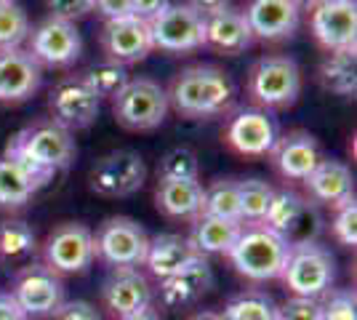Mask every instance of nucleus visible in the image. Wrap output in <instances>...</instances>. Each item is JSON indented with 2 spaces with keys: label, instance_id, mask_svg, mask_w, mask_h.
<instances>
[{
  "label": "nucleus",
  "instance_id": "nucleus-1",
  "mask_svg": "<svg viewBox=\"0 0 357 320\" xmlns=\"http://www.w3.org/2000/svg\"><path fill=\"white\" fill-rule=\"evenodd\" d=\"M165 93H168V105L181 118H192V121L224 115L235 105L232 77L213 64H195L181 70Z\"/></svg>",
  "mask_w": 357,
  "mask_h": 320
},
{
  "label": "nucleus",
  "instance_id": "nucleus-2",
  "mask_svg": "<svg viewBox=\"0 0 357 320\" xmlns=\"http://www.w3.org/2000/svg\"><path fill=\"white\" fill-rule=\"evenodd\" d=\"M3 158H11L35 174L51 179L56 171L70 168L75 160V139L54 121L32 123L8 142Z\"/></svg>",
  "mask_w": 357,
  "mask_h": 320
},
{
  "label": "nucleus",
  "instance_id": "nucleus-3",
  "mask_svg": "<svg viewBox=\"0 0 357 320\" xmlns=\"http://www.w3.org/2000/svg\"><path fill=\"white\" fill-rule=\"evenodd\" d=\"M288 251H291L288 241L275 229L264 224H243L240 238L227 257L243 277H248L253 283H264L283 275Z\"/></svg>",
  "mask_w": 357,
  "mask_h": 320
},
{
  "label": "nucleus",
  "instance_id": "nucleus-4",
  "mask_svg": "<svg viewBox=\"0 0 357 320\" xmlns=\"http://www.w3.org/2000/svg\"><path fill=\"white\" fill-rule=\"evenodd\" d=\"M301 93V70L291 56H261L248 73V96L256 109H285Z\"/></svg>",
  "mask_w": 357,
  "mask_h": 320
},
{
  "label": "nucleus",
  "instance_id": "nucleus-5",
  "mask_svg": "<svg viewBox=\"0 0 357 320\" xmlns=\"http://www.w3.org/2000/svg\"><path fill=\"white\" fill-rule=\"evenodd\" d=\"M333 277H336V261L326 245H320L317 241L291 245L280 280L294 296L323 299L333 286Z\"/></svg>",
  "mask_w": 357,
  "mask_h": 320
},
{
  "label": "nucleus",
  "instance_id": "nucleus-6",
  "mask_svg": "<svg viewBox=\"0 0 357 320\" xmlns=\"http://www.w3.org/2000/svg\"><path fill=\"white\" fill-rule=\"evenodd\" d=\"M168 109V93L152 77H131L118 96H112V115L128 131L160 128Z\"/></svg>",
  "mask_w": 357,
  "mask_h": 320
},
{
  "label": "nucleus",
  "instance_id": "nucleus-7",
  "mask_svg": "<svg viewBox=\"0 0 357 320\" xmlns=\"http://www.w3.org/2000/svg\"><path fill=\"white\" fill-rule=\"evenodd\" d=\"M149 35L152 48L168 54H190L206 46V19L187 3H168V8L149 22Z\"/></svg>",
  "mask_w": 357,
  "mask_h": 320
},
{
  "label": "nucleus",
  "instance_id": "nucleus-8",
  "mask_svg": "<svg viewBox=\"0 0 357 320\" xmlns=\"http://www.w3.org/2000/svg\"><path fill=\"white\" fill-rule=\"evenodd\" d=\"M96 257L112 270L118 267H142L147 259L149 238L144 227L128 216H112L93 235Z\"/></svg>",
  "mask_w": 357,
  "mask_h": 320
},
{
  "label": "nucleus",
  "instance_id": "nucleus-9",
  "mask_svg": "<svg viewBox=\"0 0 357 320\" xmlns=\"http://www.w3.org/2000/svg\"><path fill=\"white\" fill-rule=\"evenodd\" d=\"M261 224L283 235L288 245L312 243L320 232V213L314 203L301 198L294 190H275V198L269 203Z\"/></svg>",
  "mask_w": 357,
  "mask_h": 320
},
{
  "label": "nucleus",
  "instance_id": "nucleus-10",
  "mask_svg": "<svg viewBox=\"0 0 357 320\" xmlns=\"http://www.w3.org/2000/svg\"><path fill=\"white\" fill-rule=\"evenodd\" d=\"M147 166L134 150H112L102 155L91 168V190L105 198H128L144 187Z\"/></svg>",
  "mask_w": 357,
  "mask_h": 320
},
{
  "label": "nucleus",
  "instance_id": "nucleus-11",
  "mask_svg": "<svg viewBox=\"0 0 357 320\" xmlns=\"http://www.w3.org/2000/svg\"><path fill=\"white\" fill-rule=\"evenodd\" d=\"M45 267L56 275H75L86 273L93 259H96V245H93V232L80 222H67L59 224L43 245Z\"/></svg>",
  "mask_w": 357,
  "mask_h": 320
},
{
  "label": "nucleus",
  "instance_id": "nucleus-12",
  "mask_svg": "<svg viewBox=\"0 0 357 320\" xmlns=\"http://www.w3.org/2000/svg\"><path fill=\"white\" fill-rule=\"evenodd\" d=\"M11 296L27 318H54V312L64 305V286L59 275L45 264H27L14 277Z\"/></svg>",
  "mask_w": 357,
  "mask_h": 320
},
{
  "label": "nucleus",
  "instance_id": "nucleus-13",
  "mask_svg": "<svg viewBox=\"0 0 357 320\" xmlns=\"http://www.w3.org/2000/svg\"><path fill=\"white\" fill-rule=\"evenodd\" d=\"M102 99L89 89V83L83 75H67L54 86V91L48 96V109H51V121L61 125L64 131H83L99 115Z\"/></svg>",
  "mask_w": 357,
  "mask_h": 320
},
{
  "label": "nucleus",
  "instance_id": "nucleus-14",
  "mask_svg": "<svg viewBox=\"0 0 357 320\" xmlns=\"http://www.w3.org/2000/svg\"><path fill=\"white\" fill-rule=\"evenodd\" d=\"M30 51L40 67H73L83 54V38L75 22L48 16L30 32Z\"/></svg>",
  "mask_w": 357,
  "mask_h": 320
},
{
  "label": "nucleus",
  "instance_id": "nucleus-15",
  "mask_svg": "<svg viewBox=\"0 0 357 320\" xmlns=\"http://www.w3.org/2000/svg\"><path fill=\"white\" fill-rule=\"evenodd\" d=\"M310 30L314 40L331 51H355L357 6L355 0H320L312 6Z\"/></svg>",
  "mask_w": 357,
  "mask_h": 320
},
{
  "label": "nucleus",
  "instance_id": "nucleus-16",
  "mask_svg": "<svg viewBox=\"0 0 357 320\" xmlns=\"http://www.w3.org/2000/svg\"><path fill=\"white\" fill-rule=\"evenodd\" d=\"M102 48H105L107 59L118 61L123 67L147 59L155 51L152 35H149V22L134 14L107 22L102 30Z\"/></svg>",
  "mask_w": 357,
  "mask_h": 320
},
{
  "label": "nucleus",
  "instance_id": "nucleus-17",
  "mask_svg": "<svg viewBox=\"0 0 357 320\" xmlns=\"http://www.w3.org/2000/svg\"><path fill=\"white\" fill-rule=\"evenodd\" d=\"M224 139L243 158H264L278 142V125L264 109H240L232 115Z\"/></svg>",
  "mask_w": 357,
  "mask_h": 320
},
{
  "label": "nucleus",
  "instance_id": "nucleus-18",
  "mask_svg": "<svg viewBox=\"0 0 357 320\" xmlns=\"http://www.w3.org/2000/svg\"><path fill=\"white\" fill-rule=\"evenodd\" d=\"M43 83V67L27 48L0 51V102L19 105L32 99Z\"/></svg>",
  "mask_w": 357,
  "mask_h": 320
},
{
  "label": "nucleus",
  "instance_id": "nucleus-19",
  "mask_svg": "<svg viewBox=\"0 0 357 320\" xmlns=\"http://www.w3.org/2000/svg\"><path fill=\"white\" fill-rule=\"evenodd\" d=\"M269 158L280 176L291 179V182H304L314 171V166L323 160V150L312 134L291 131L285 137H278Z\"/></svg>",
  "mask_w": 357,
  "mask_h": 320
},
{
  "label": "nucleus",
  "instance_id": "nucleus-20",
  "mask_svg": "<svg viewBox=\"0 0 357 320\" xmlns=\"http://www.w3.org/2000/svg\"><path fill=\"white\" fill-rule=\"evenodd\" d=\"M105 307L115 318H126L131 312H139L152 305V289L144 273L139 267H118L105 280Z\"/></svg>",
  "mask_w": 357,
  "mask_h": 320
},
{
  "label": "nucleus",
  "instance_id": "nucleus-21",
  "mask_svg": "<svg viewBox=\"0 0 357 320\" xmlns=\"http://www.w3.org/2000/svg\"><path fill=\"white\" fill-rule=\"evenodd\" d=\"M243 16L253 40H285L298 30V8L288 0H251Z\"/></svg>",
  "mask_w": 357,
  "mask_h": 320
},
{
  "label": "nucleus",
  "instance_id": "nucleus-22",
  "mask_svg": "<svg viewBox=\"0 0 357 320\" xmlns=\"http://www.w3.org/2000/svg\"><path fill=\"white\" fill-rule=\"evenodd\" d=\"M304 187L314 203H323L331 208H339L347 200L355 198V176L352 168L342 160L323 158L314 171L304 179Z\"/></svg>",
  "mask_w": 357,
  "mask_h": 320
},
{
  "label": "nucleus",
  "instance_id": "nucleus-23",
  "mask_svg": "<svg viewBox=\"0 0 357 320\" xmlns=\"http://www.w3.org/2000/svg\"><path fill=\"white\" fill-rule=\"evenodd\" d=\"M213 286V273L206 257H197L187 267H181L176 275L160 280V299L165 307H187L197 302L203 294H208Z\"/></svg>",
  "mask_w": 357,
  "mask_h": 320
},
{
  "label": "nucleus",
  "instance_id": "nucleus-24",
  "mask_svg": "<svg viewBox=\"0 0 357 320\" xmlns=\"http://www.w3.org/2000/svg\"><path fill=\"white\" fill-rule=\"evenodd\" d=\"M197 257H200V254L195 251V245L190 238L174 235V232H163V235L149 238L144 264H147L149 273L155 275V277L165 280V277L176 275L181 267H187L190 261H195Z\"/></svg>",
  "mask_w": 357,
  "mask_h": 320
},
{
  "label": "nucleus",
  "instance_id": "nucleus-25",
  "mask_svg": "<svg viewBox=\"0 0 357 320\" xmlns=\"http://www.w3.org/2000/svg\"><path fill=\"white\" fill-rule=\"evenodd\" d=\"M206 46H213L222 54L238 56L253 46V32L243 11L224 8L206 19Z\"/></svg>",
  "mask_w": 357,
  "mask_h": 320
},
{
  "label": "nucleus",
  "instance_id": "nucleus-26",
  "mask_svg": "<svg viewBox=\"0 0 357 320\" xmlns=\"http://www.w3.org/2000/svg\"><path fill=\"white\" fill-rule=\"evenodd\" d=\"M158 208L171 219H190L206 213V187L200 182H176V179H160L155 190Z\"/></svg>",
  "mask_w": 357,
  "mask_h": 320
},
{
  "label": "nucleus",
  "instance_id": "nucleus-27",
  "mask_svg": "<svg viewBox=\"0 0 357 320\" xmlns=\"http://www.w3.org/2000/svg\"><path fill=\"white\" fill-rule=\"evenodd\" d=\"M48 182L45 176L16 163L11 158H0V208H19Z\"/></svg>",
  "mask_w": 357,
  "mask_h": 320
},
{
  "label": "nucleus",
  "instance_id": "nucleus-28",
  "mask_svg": "<svg viewBox=\"0 0 357 320\" xmlns=\"http://www.w3.org/2000/svg\"><path fill=\"white\" fill-rule=\"evenodd\" d=\"M243 222H229V219H219V216H197L192 224V241L195 251L200 257H211V254H229V248L235 245L240 238Z\"/></svg>",
  "mask_w": 357,
  "mask_h": 320
},
{
  "label": "nucleus",
  "instance_id": "nucleus-29",
  "mask_svg": "<svg viewBox=\"0 0 357 320\" xmlns=\"http://www.w3.org/2000/svg\"><path fill=\"white\" fill-rule=\"evenodd\" d=\"M320 83L326 91L339 96H355L357 91V64L355 51H331L320 64Z\"/></svg>",
  "mask_w": 357,
  "mask_h": 320
},
{
  "label": "nucleus",
  "instance_id": "nucleus-30",
  "mask_svg": "<svg viewBox=\"0 0 357 320\" xmlns=\"http://www.w3.org/2000/svg\"><path fill=\"white\" fill-rule=\"evenodd\" d=\"M224 320H278V305L264 291H243L232 296L222 312Z\"/></svg>",
  "mask_w": 357,
  "mask_h": 320
},
{
  "label": "nucleus",
  "instance_id": "nucleus-31",
  "mask_svg": "<svg viewBox=\"0 0 357 320\" xmlns=\"http://www.w3.org/2000/svg\"><path fill=\"white\" fill-rule=\"evenodd\" d=\"M38 248V238L27 222L8 219L0 224V259L27 261Z\"/></svg>",
  "mask_w": 357,
  "mask_h": 320
},
{
  "label": "nucleus",
  "instance_id": "nucleus-32",
  "mask_svg": "<svg viewBox=\"0 0 357 320\" xmlns=\"http://www.w3.org/2000/svg\"><path fill=\"white\" fill-rule=\"evenodd\" d=\"M30 32V16L24 6L16 0H0V51L22 48Z\"/></svg>",
  "mask_w": 357,
  "mask_h": 320
},
{
  "label": "nucleus",
  "instance_id": "nucleus-33",
  "mask_svg": "<svg viewBox=\"0 0 357 320\" xmlns=\"http://www.w3.org/2000/svg\"><path fill=\"white\" fill-rule=\"evenodd\" d=\"M240 192V219L248 224H261L269 203L275 198V187L264 179H243L238 182Z\"/></svg>",
  "mask_w": 357,
  "mask_h": 320
},
{
  "label": "nucleus",
  "instance_id": "nucleus-34",
  "mask_svg": "<svg viewBox=\"0 0 357 320\" xmlns=\"http://www.w3.org/2000/svg\"><path fill=\"white\" fill-rule=\"evenodd\" d=\"M83 80L89 83V89L99 99H112V96H118L120 89L131 80L128 77V70L118 64V61L112 59H102L96 61V64H91L89 70L83 73Z\"/></svg>",
  "mask_w": 357,
  "mask_h": 320
},
{
  "label": "nucleus",
  "instance_id": "nucleus-35",
  "mask_svg": "<svg viewBox=\"0 0 357 320\" xmlns=\"http://www.w3.org/2000/svg\"><path fill=\"white\" fill-rule=\"evenodd\" d=\"M206 213L229 219V222H243L240 219V192L235 179H216L206 187Z\"/></svg>",
  "mask_w": 357,
  "mask_h": 320
},
{
  "label": "nucleus",
  "instance_id": "nucleus-36",
  "mask_svg": "<svg viewBox=\"0 0 357 320\" xmlns=\"http://www.w3.org/2000/svg\"><path fill=\"white\" fill-rule=\"evenodd\" d=\"M158 176L160 179H176V182H197V176H200L197 155L190 147L168 150L158 163Z\"/></svg>",
  "mask_w": 357,
  "mask_h": 320
},
{
  "label": "nucleus",
  "instance_id": "nucleus-37",
  "mask_svg": "<svg viewBox=\"0 0 357 320\" xmlns=\"http://www.w3.org/2000/svg\"><path fill=\"white\" fill-rule=\"evenodd\" d=\"M323 307V320H357V296L352 289L328 291Z\"/></svg>",
  "mask_w": 357,
  "mask_h": 320
},
{
  "label": "nucleus",
  "instance_id": "nucleus-38",
  "mask_svg": "<svg viewBox=\"0 0 357 320\" xmlns=\"http://www.w3.org/2000/svg\"><path fill=\"white\" fill-rule=\"evenodd\" d=\"M333 238L339 241L347 248H355L357 245V203L355 198L347 200L344 206L336 208V216H333Z\"/></svg>",
  "mask_w": 357,
  "mask_h": 320
},
{
  "label": "nucleus",
  "instance_id": "nucleus-39",
  "mask_svg": "<svg viewBox=\"0 0 357 320\" xmlns=\"http://www.w3.org/2000/svg\"><path fill=\"white\" fill-rule=\"evenodd\" d=\"M278 320H323L320 299L291 296L285 305L278 307Z\"/></svg>",
  "mask_w": 357,
  "mask_h": 320
},
{
  "label": "nucleus",
  "instance_id": "nucleus-40",
  "mask_svg": "<svg viewBox=\"0 0 357 320\" xmlns=\"http://www.w3.org/2000/svg\"><path fill=\"white\" fill-rule=\"evenodd\" d=\"M51 16L64 22H77L93 11V0H45Z\"/></svg>",
  "mask_w": 357,
  "mask_h": 320
},
{
  "label": "nucleus",
  "instance_id": "nucleus-41",
  "mask_svg": "<svg viewBox=\"0 0 357 320\" xmlns=\"http://www.w3.org/2000/svg\"><path fill=\"white\" fill-rule=\"evenodd\" d=\"M54 320H102L99 310L91 305V302H64V305L54 312Z\"/></svg>",
  "mask_w": 357,
  "mask_h": 320
},
{
  "label": "nucleus",
  "instance_id": "nucleus-42",
  "mask_svg": "<svg viewBox=\"0 0 357 320\" xmlns=\"http://www.w3.org/2000/svg\"><path fill=\"white\" fill-rule=\"evenodd\" d=\"M93 11L102 14L107 22L131 14V0H93Z\"/></svg>",
  "mask_w": 357,
  "mask_h": 320
},
{
  "label": "nucleus",
  "instance_id": "nucleus-43",
  "mask_svg": "<svg viewBox=\"0 0 357 320\" xmlns=\"http://www.w3.org/2000/svg\"><path fill=\"white\" fill-rule=\"evenodd\" d=\"M171 0H131V14L144 19V22H152L155 16L168 8Z\"/></svg>",
  "mask_w": 357,
  "mask_h": 320
},
{
  "label": "nucleus",
  "instance_id": "nucleus-44",
  "mask_svg": "<svg viewBox=\"0 0 357 320\" xmlns=\"http://www.w3.org/2000/svg\"><path fill=\"white\" fill-rule=\"evenodd\" d=\"M0 320H30L11 294H0Z\"/></svg>",
  "mask_w": 357,
  "mask_h": 320
},
{
  "label": "nucleus",
  "instance_id": "nucleus-45",
  "mask_svg": "<svg viewBox=\"0 0 357 320\" xmlns=\"http://www.w3.org/2000/svg\"><path fill=\"white\" fill-rule=\"evenodd\" d=\"M187 6H190L192 11H197L203 19H208V16L224 11V8H229V0H190Z\"/></svg>",
  "mask_w": 357,
  "mask_h": 320
},
{
  "label": "nucleus",
  "instance_id": "nucleus-46",
  "mask_svg": "<svg viewBox=\"0 0 357 320\" xmlns=\"http://www.w3.org/2000/svg\"><path fill=\"white\" fill-rule=\"evenodd\" d=\"M120 320H160V312L149 305V307H144V310L131 312V315H126V318H120Z\"/></svg>",
  "mask_w": 357,
  "mask_h": 320
},
{
  "label": "nucleus",
  "instance_id": "nucleus-47",
  "mask_svg": "<svg viewBox=\"0 0 357 320\" xmlns=\"http://www.w3.org/2000/svg\"><path fill=\"white\" fill-rule=\"evenodd\" d=\"M190 320H224V318L219 315V312H208V310H206V312H197V315H192Z\"/></svg>",
  "mask_w": 357,
  "mask_h": 320
},
{
  "label": "nucleus",
  "instance_id": "nucleus-48",
  "mask_svg": "<svg viewBox=\"0 0 357 320\" xmlns=\"http://www.w3.org/2000/svg\"><path fill=\"white\" fill-rule=\"evenodd\" d=\"M288 3H294L296 8H312L314 3H320V0H288Z\"/></svg>",
  "mask_w": 357,
  "mask_h": 320
}]
</instances>
